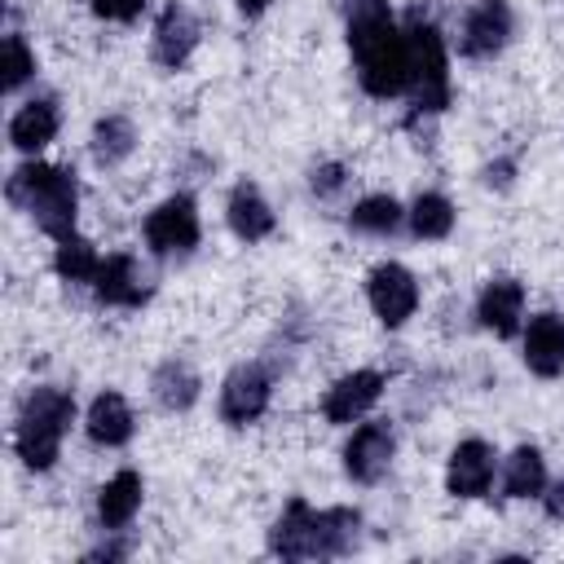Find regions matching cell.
<instances>
[{"label":"cell","instance_id":"cell-5","mask_svg":"<svg viewBox=\"0 0 564 564\" xmlns=\"http://www.w3.org/2000/svg\"><path fill=\"white\" fill-rule=\"evenodd\" d=\"M75 423V397L40 383L26 392L22 410H18V427H13V449L31 471H48L62 454V436Z\"/></svg>","mask_w":564,"mask_h":564},{"label":"cell","instance_id":"cell-26","mask_svg":"<svg viewBox=\"0 0 564 564\" xmlns=\"http://www.w3.org/2000/svg\"><path fill=\"white\" fill-rule=\"evenodd\" d=\"M53 269H57V278H66V282H93L97 269H101V256H97V247H93L88 238L70 234V238H57Z\"/></svg>","mask_w":564,"mask_h":564},{"label":"cell","instance_id":"cell-30","mask_svg":"<svg viewBox=\"0 0 564 564\" xmlns=\"http://www.w3.org/2000/svg\"><path fill=\"white\" fill-rule=\"evenodd\" d=\"M542 507H546V516H551V520H564V476H560V480H551V485L542 489Z\"/></svg>","mask_w":564,"mask_h":564},{"label":"cell","instance_id":"cell-33","mask_svg":"<svg viewBox=\"0 0 564 564\" xmlns=\"http://www.w3.org/2000/svg\"><path fill=\"white\" fill-rule=\"evenodd\" d=\"M234 4H238V9L247 13V18H260V13L269 9V0H234Z\"/></svg>","mask_w":564,"mask_h":564},{"label":"cell","instance_id":"cell-23","mask_svg":"<svg viewBox=\"0 0 564 564\" xmlns=\"http://www.w3.org/2000/svg\"><path fill=\"white\" fill-rule=\"evenodd\" d=\"M542 489H546V463H542L538 445L511 449V458L502 467V494L507 498H542Z\"/></svg>","mask_w":564,"mask_h":564},{"label":"cell","instance_id":"cell-18","mask_svg":"<svg viewBox=\"0 0 564 564\" xmlns=\"http://www.w3.org/2000/svg\"><path fill=\"white\" fill-rule=\"evenodd\" d=\"M225 216H229V229H234L242 242H260V238H269L273 225H278L273 207L264 203V194H260L251 181H238V185L229 189Z\"/></svg>","mask_w":564,"mask_h":564},{"label":"cell","instance_id":"cell-14","mask_svg":"<svg viewBox=\"0 0 564 564\" xmlns=\"http://www.w3.org/2000/svg\"><path fill=\"white\" fill-rule=\"evenodd\" d=\"M489 480H494V449L476 436L458 441L449 454V467H445V489L454 498H485Z\"/></svg>","mask_w":564,"mask_h":564},{"label":"cell","instance_id":"cell-16","mask_svg":"<svg viewBox=\"0 0 564 564\" xmlns=\"http://www.w3.org/2000/svg\"><path fill=\"white\" fill-rule=\"evenodd\" d=\"M476 317H480L485 330L511 339V335L520 330V317H524V286H520L516 278H494V282H485V291H480V300H476Z\"/></svg>","mask_w":564,"mask_h":564},{"label":"cell","instance_id":"cell-19","mask_svg":"<svg viewBox=\"0 0 564 564\" xmlns=\"http://www.w3.org/2000/svg\"><path fill=\"white\" fill-rule=\"evenodd\" d=\"M137 511H141V476L132 467H123L97 489V520L106 533H119L132 524Z\"/></svg>","mask_w":564,"mask_h":564},{"label":"cell","instance_id":"cell-17","mask_svg":"<svg viewBox=\"0 0 564 564\" xmlns=\"http://www.w3.org/2000/svg\"><path fill=\"white\" fill-rule=\"evenodd\" d=\"M132 427H137V419H132V410H128V401L119 392H97L93 397V405L84 414V432H88L93 445L119 449V445L132 441Z\"/></svg>","mask_w":564,"mask_h":564},{"label":"cell","instance_id":"cell-15","mask_svg":"<svg viewBox=\"0 0 564 564\" xmlns=\"http://www.w3.org/2000/svg\"><path fill=\"white\" fill-rule=\"evenodd\" d=\"M524 366L538 379L564 375V317L560 313H538L524 326Z\"/></svg>","mask_w":564,"mask_h":564},{"label":"cell","instance_id":"cell-22","mask_svg":"<svg viewBox=\"0 0 564 564\" xmlns=\"http://www.w3.org/2000/svg\"><path fill=\"white\" fill-rule=\"evenodd\" d=\"M88 150H93V163H97V167H119V163L137 150V128H132V119H128V115H101V119L93 123Z\"/></svg>","mask_w":564,"mask_h":564},{"label":"cell","instance_id":"cell-6","mask_svg":"<svg viewBox=\"0 0 564 564\" xmlns=\"http://www.w3.org/2000/svg\"><path fill=\"white\" fill-rule=\"evenodd\" d=\"M145 247L150 256H185L198 247V207L189 194H172L145 216Z\"/></svg>","mask_w":564,"mask_h":564},{"label":"cell","instance_id":"cell-3","mask_svg":"<svg viewBox=\"0 0 564 564\" xmlns=\"http://www.w3.org/2000/svg\"><path fill=\"white\" fill-rule=\"evenodd\" d=\"M405 40H410V115L405 128H419V119L441 115L449 106V57H445V35L436 22V0H414L405 13Z\"/></svg>","mask_w":564,"mask_h":564},{"label":"cell","instance_id":"cell-13","mask_svg":"<svg viewBox=\"0 0 564 564\" xmlns=\"http://www.w3.org/2000/svg\"><path fill=\"white\" fill-rule=\"evenodd\" d=\"M379 392H383V375L379 370H352V375H344V379H335L326 388L322 414H326V423H352L379 401Z\"/></svg>","mask_w":564,"mask_h":564},{"label":"cell","instance_id":"cell-25","mask_svg":"<svg viewBox=\"0 0 564 564\" xmlns=\"http://www.w3.org/2000/svg\"><path fill=\"white\" fill-rule=\"evenodd\" d=\"M401 220H405V212H401V203H397L392 194H366V198L348 212V225H352L357 234H375V238L397 234Z\"/></svg>","mask_w":564,"mask_h":564},{"label":"cell","instance_id":"cell-31","mask_svg":"<svg viewBox=\"0 0 564 564\" xmlns=\"http://www.w3.org/2000/svg\"><path fill=\"white\" fill-rule=\"evenodd\" d=\"M511 172H516V163H511V159H498V163H489V167H485V185L507 189V185H511Z\"/></svg>","mask_w":564,"mask_h":564},{"label":"cell","instance_id":"cell-7","mask_svg":"<svg viewBox=\"0 0 564 564\" xmlns=\"http://www.w3.org/2000/svg\"><path fill=\"white\" fill-rule=\"evenodd\" d=\"M269 397H273L269 370L256 366V361H242V366H234V370L225 375V383H220V419H225L229 427H247V423H256V419L269 410Z\"/></svg>","mask_w":564,"mask_h":564},{"label":"cell","instance_id":"cell-10","mask_svg":"<svg viewBox=\"0 0 564 564\" xmlns=\"http://www.w3.org/2000/svg\"><path fill=\"white\" fill-rule=\"evenodd\" d=\"M392 454H397V432L388 419H375V423H361L348 445H344V471L348 480L357 485H375L383 480V471L392 467Z\"/></svg>","mask_w":564,"mask_h":564},{"label":"cell","instance_id":"cell-29","mask_svg":"<svg viewBox=\"0 0 564 564\" xmlns=\"http://www.w3.org/2000/svg\"><path fill=\"white\" fill-rule=\"evenodd\" d=\"M141 9H145V0H93V13L106 22H132V18H141Z\"/></svg>","mask_w":564,"mask_h":564},{"label":"cell","instance_id":"cell-11","mask_svg":"<svg viewBox=\"0 0 564 564\" xmlns=\"http://www.w3.org/2000/svg\"><path fill=\"white\" fill-rule=\"evenodd\" d=\"M150 291L154 286L141 278V269H137V260L128 251L106 256L101 269H97V278H93V295L101 304H110V308H141L150 300Z\"/></svg>","mask_w":564,"mask_h":564},{"label":"cell","instance_id":"cell-4","mask_svg":"<svg viewBox=\"0 0 564 564\" xmlns=\"http://www.w3.org/2000/svg\"><path fill=\"white\" fill-rule=\"evenodd\" d=\"M4 198L22 212L35 216V225L48 238H70L75 234V212H79V181L66 163H22L4 181Z\"/></svg>","mask_w":564,"mask_h":564},{"label":"cell","instance_id":"cell-24","mask_svg":"<svg viewBox=\"0 0 564 564\" xmlns=\"http://www.w3.org/2000/svg\"><path fill=\"white\" fill-rule=\"evenodd\" d=\"M405 220H410V234H414L419 242H441V238H449V229H454V203H449L445 194L427 189V194H419V198L410 203Z\"/></svg>","mask_w":564,"mask_h":564},{"label":"cell","instance_id":"cell-20","mask_svg":"<svg viewBox=\"0 0 564 564\" xmlns=\"http://www.w3.org/2000/svg\"><path fill=\"white\" fill-rule=\"evenodd\" d=\"M57 123H62L57 101H53V97H35V101H26V106L9 119V141H13V150L35 154V150H44V145L57 137Z\"/></svg>","mask_w":564,"mask_h":564},{"label":"cell","instance_id":"cell-2","mask_svg":"<svg viewBox=\"0 0 564 564\" xmlns=\"http://www.w3.org/2000/svg\"><path fill=\"white\" fill-rule=\"evenodd\" d=\"M357 542H361L357 507L313 511L304 498H291L269 529V551L282 560H339V555H352Z\"/></svg>","mask_w":564,"mask_h":564},{"label":"cell","instance_id":"cell-27","mask_svg":"<svg viewBox=\"0 0 564 564\" xmlns=\"http://www.w3.org/2000/svg\"><path fill=\"white\" fill-rule=\"evenodd\" d=\"M31 75H35V53L26 48V40L18 31H9L4 35V75H0V88L4 93H18Z\"/></svg>","mask_w":564,"mask_h":564},{"label":"cell","instance_id":"cell-8","mask_svg":"<svg viewBox=\"0 0 564 564\" xmlns=\"http://www.w3.org/2000/svg\"><path fill=\"white\" fill-rule=\"evenodd\" d=\"M511 26H516V18H511L507 0H476L463 13V26H458V53L471 57V62H485V57L507 48Z\"/></svg>","mask_w":564,"mask_h":564},{"label":"cell","instance_id":"cell-9","mask_svg":"<svg viewBox=\"0 0 564 564\" xmlns=\"http://www.w3.org/2000/svg\"><path fill=\"white\" fill-rule=\"evenodd\" d=\"M366 300H370V308H375V317L383 326H401L419 308V282H414V273L405 264L383 260L366 278Z\"/></svg>","mask_w":564,"mask_h":564},{"label":"cell","instance_id":"cell-32","mask_svg":"<svg viewBox=\"0 0 564 564\" xmlns=\"http://www.w3.org/2000/svg\"><path fill=\"white\" fill-rule=\"evenodd\" d=\"M132 551V542H101V546H93L84 560H123Z\"/></svg>","mask_w":564,"mask_h":564},{"label":"cell","instance_id":"cell-12","mask_svg":"<svg viewBox=\"0 0 564 564\" xmlns=\"http://www.w3.org/2000/svg\"><path fill=\"white\" fill-rule=\"evenodd\" d=\"M198 48V18L185 9V4H167L163 13H159V22H154V40H150V53H154V62L159 66H167V70H181L185 62H189V53Z\"/></svg>","mask_w":564,"mask_h":564},{"label":"cell","instance_id":"cell-28","mask_svg":"<svg viewBox=\"0 0 564 564\" xmlns=\"http://www.w3.org/2000/svg\"><path fill=\"white\" fill-rule=\"evenodd\" d=\"M308 185H313L317 198H335V194L348 185V167H344V163H317Z\"/></svg>","mask_w":564,"mask_h":564},{"label":"cell","instance_id":"cell-1","mask_svg":"<svg viewBox=\"0 0 564 564\" xmlns=\"http://www.w3.org/2000/svg\"><path fill=\"white\" fill-rule=\"evenodd\" d=\"M344 31L357 62V79L370 97H397L410 88V40L392 22L388 0H344Z\"/></svg>","mask_w":564,"mask_h":564},{"label":"cell","instance_id":"cell-21","mask_svg":"<svg viewBox=\"0 0 564 564\" xmlns=\"http://www.w3.org/2000/svg\"><path fill=\"white\" fill-rule=\"evenodd\" d=\"M150 392H154V401H159L163 410L181 414V410H189V405L198 401L203 379H198V370H194L189 361L172 357V361H163V366L150 375Z\"/></svg>","mask_w":564,"mask_h":564}]
</instances>
